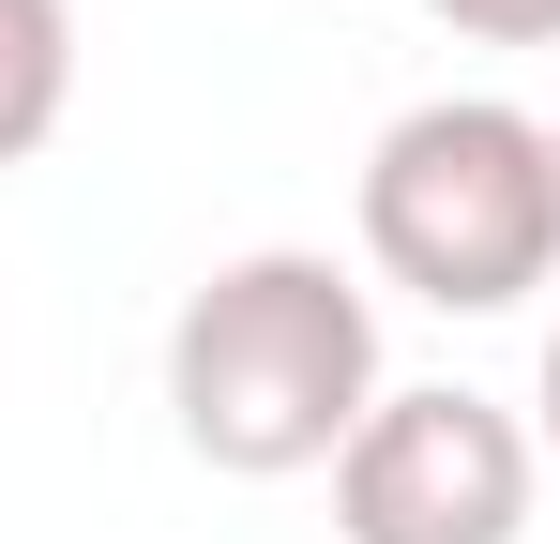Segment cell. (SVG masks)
Returning <instances> with one entry per match:
<instances>
[{
    "mask_svg": "<svg viewBox=\"0 0 560 544\" xmlns=\"http://www.w3.org/2000/svg\"><path fill=\"white\" fill-rule=\"evenodd\" d=\"M167 409L183 453L228 484H288V469H334L349 424L378 409V303L318 243H258L167 318Z\"/></svg>",
    "mask_w": 560,
    "mask_h": 544,
    "instance_id": "obj_1",
    "label": "cell"
},
{
    "mask_svg": "<svg viewBox=\"0 0 560 544\" xmlns=\"http://www.w3.org/2000/svg\"><path fill=\"white\" fill-rule=\"evenodd\" d=\"M364 258L440 318H515L560 272V121L500 91H424L364 152Z\"/></svg>",
    "mask_w": 560,
    "mask_h": 544,
    "instance_id": "obj_2",
    "label": "cell"
},
{
    "mask_svg": "<svg viewBox=\"0 0 560 544\" xmlns=\"http://www.w3.org/2000/svg\"><path fill=\"white\" fill-rule=\"evenodd\" d=\"M334 530L349 544H515L530 530V424L500 393H378L334 453Z\"/></svg>",
    "mask_w": 560,
    "mask_h": 544,
    "instance_id": "obj_3",
    "label": "cell"
},
{
    "mask_svg": "<svg viewBox=\"0 0 560 544\" xmlns=\"http://www.w3.org/2000/svg\"><path fill=\"white\" fill-rule=\"evenodd\" d=\"M77 106V0H0V167H31Z\"/></svg>",
    "mask_w": 560,
    "mask_h": 544,
    "instance_id": "obj_4",
    "label": "cell"
},
{
    "mask_svg": "<svg viewBox=\"0 0 560 544\" xmlns=\"http://www.w3.org/2000/svg\"><path fill=\"white\" fill-rule=\"evenodd\" d=\"M424 15H455L469 46H560V0H424Z\"/></svg>",
    "mask_w": 560,
    "mask_h": 544,
    "instance_id": "obj_5",
    "label": "cell"
},
{
    "mask_svg": "<svg viewBox=\"0 0 560 544\" xmlns=\"http://www.w3.org/2000/svg\"><path fill=\"white\" fill-rule=\"evenodd\" d=\"M546 439H560V333H546Z\"/></svg>",
    "mask_w": 560,
    "mask_h": 544,
    "instance_id": "obj_6",
    "label": "cell"
}]
</instances>
